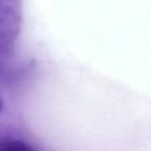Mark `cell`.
<instances>
[{"label": "cell", "instance_id": "obj_1", "mask_svg": "<svg viewBox=\"0 0 151 151\" xmlns=\"http://www.w3.org/2000/svg\"><path fill=\"white\" fill-rule=\"evenodd\" d=\"M0 151H35L34 147L25 140L7 138L0 140Z\"/></svg>", "mask_w": 151, "mask_h": 151}, {"label": "cell", "instance_id": "obj_2", "mask_svg": "<svg viewBox=\"0 0 151 151\" xmlns=\"http://www.w3.org/2000/svg\"><path fill=\"white\" fill-rule=\"evenodd\" d=\"M2 110V101H1V99H0V111Z\"/></svg>", "mask_w": 151, "mask_h": 151}]
</instances>
